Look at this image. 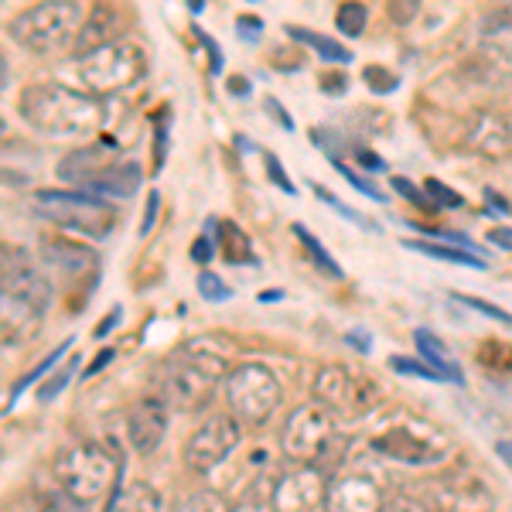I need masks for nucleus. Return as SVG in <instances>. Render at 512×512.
<instances>
[{
	"label": "nucleus",
	"mask_w": 512,
	"mask_h": 512,
	"mask_svg": "<svg viewBox=\"0 0 512 512\" xmlns=\"http://www.w3.org/2000/svg\"><path fill=\"white\" fill-rule=\"evenodd\" d=\"M383 489L362 472H345L328 485L325 512H383Z\"/></svg>",
	"instance_id": "obj_15"
},
{
	"label": "nucleus",
	"mask_w": 512,
	"mask_h": 512,
	"mask_svg": "<svg viewBox=\"0 0 512 512\" xmlns=\"http://www.w3.org/2000/svg\"><path fill=\"white\" fill-rule=\"evenodd\" d=\"M414 342H417V349L420 355H424V362L434 369L441 379H448V383H465V373L458 369V362L451 359V352L444 349V342L437 338L434 332H427V328H417L414 332Z\"/></svg>",
	"instance_id": "obj_23"
},
{
	"label": "nucleus",
	"mask_w": 512,
	"mask_h": 512,
	"mask_svg": "<svg viewBox=\"0 0 512 512\" xmlns=\"http://www.w3.org/2000/svg\"><path fill=\"white\" fill-rule=\"evenodd\" d=\"M315 393H318V403H325L338 420L366 417L379 403V386L369 376H362L359 369H349V366L321 369L315 379Z\"/></svg>",
	"instance_id": "obj_10"
},
{
	"label": "nucleus",
	"mask_w": 512,
	"mask_h": 512,
	"mask_svg": "<svg viewBox=\"0 0 512 512\" xmlns=\"http://www.w3.org/2000/svg\"><path fill=\"white\" fill-rule=\"evenodd\" d=\"M366 82H369V89H376V93H393V89L400 86V79H396L393 72H386L383 65H369Z\"/></svg>",
	"instance_id": "obj_37"
},
{
	"label": "nucleus",
	"mask_w": 512,
	"mask_h": 512,
	"mask_svg": "<svg viewBox=\"0 0 512 512\" xmlns=\"http://www.w3.org/2000/svg\"><path fill=\"white\" fill-rule=\"evenodd\" d=\"M390 366L396 369V373L403 376H417V379H441L434 373L427 362H417V359H403V355H390Z\"/></svg>",
	"instance_id": "obj_34"
},
{
	"label": "nucleus",
	"mask_w": 512,
	"mask_h": 512,
	"mask_svg": "<svg viewBox=\"0 0 512 512\" xmlns=\"http://www.w3.org/2000/svg\"><path fill=\"white\" fill-rule=\"evenodd\" d=\"M328 482L315 465H297L274 482L270 506L274 512H318L325 506Z\"/></svg>",
	"instance_id": "obj_13"
},
{
	"label": "nucleus",
	"mask_w": 512,
	"mask_h": 512,
	"mask_svg": "<svg viewBox=\"0 0 512 512\" xmlns=\"http://www.w3.org/2000/svg\"><path fill=\"white\" fill-rule=\"evenodd\" d=\"M7 137V127H4V120H0V140H4Z\"/></svg>",
	"instance_id": "obj_49"
},
{
	"label": "nucleus",
	"mask_w": 512,
	"mask_h": 512,
	"mask_svg": "<svg viewBox=\"0 0 512 512\" xmlns=\"http://www.w3.org/2000/svg\"><path fill=\"white\" fill-rule=\"evenodd\" d=\"M158 209H161V195H158V192H151V198H147V216H144V229H140V233H151V222H154V216H158Z\"/></svg>",
	"instance_id": "obj_41"
},
{
	"label": "nucleus",
	"mask_w": 512,
	"mask_h": 512,
	"mask_svg": "<svg viewBox=\"0 0 512 512\" xmlns=\"http://www.w3.org/2000/svg\"><path fill=\"white\" fill-rule=\"evenodd\" d=\"M454 301L468 304V308L482 311L485 318H492V321H499V325L512 328V315H509V311H502L499 304H492V301H482V297H472V294H454Z\"/></svg>",
	"instance_id": "obj_32"
},
{
	"label": "nucleus",
	"mask_w": 512,
	"mask_h": 512,
	"mask_svg": "<svg viewBox=\"0 0 512 512\" xmlns=\"http://www.w3.org/2000/svg\"><path fill=\"white\" fill-rule=\"evenodd\" d=\"M383 512H431L424 506V502H417V499H410V495H396V499H390L383 506Z\"/></svg>",
	"instance_id": "obj_38"
},
{
	"label": "nucleus",
	"mask_w": 512,
	"mask_h": 512,
	"mask_svg": "<svg viewBox=\"0 0 512 512\" xmlns=\"http://www.w3.org/2000/svg\"><path fill=\"white\" fill-rule=\"evenodd\" d=\"M267 171H270V181L280 188V192H287V195H294V185L287 181V175H284V168H280V161L274 158V154H267Z\"/></svg>",
	"instance_id": "obj_39"
},
{
	"label": "nucleus",
	"mask_w": 512,
	"mask_h": 512,
	"mask_svg": "<svg viewBox=\"0 0 512 512\" xmlns=\"http://www.w3.org/2000/svg\"><path fill=\"white\" fill-rule=\"evenodd\" d=\"M192 256H195L198 263L209 260V256H212V243H209V236H202V239H198V243L192 246Z\"/></svg>",
	"instance_id": "obj_44"
},
{
	"label": "nucleus",
	"mask_w": 512,
	"mask_h": 512,
	"mask_svg": "<svg viewBox=\"0 0 512 512\" xmlns=\"http://www.w3.org/2000/svg\"><path fill=\"white\" fill-rule=\"evenodd\" d=\"M468 151L482 154V158H506L512 151V130L506 120L492 117V113H485V117H475L472 127H468Z\"/></svg>",
	"instance_id": "obj_19"
},
{
	"label": "nucleus",
	"mask_w": 512,
	"mask_h": 512,
	"mask_svg": "<svg viewBox=\"0 0 512 512\" xmlns=\"http://www.w3.org/2000/svg\"><path fill=\"white\" fill-rule=\"evenodd\" d=\"M243 441V424L233 414H212L185 444V465L192 472H212L229 458Z\"/></svg>",
	"instance_id": "obj_12"
},
{
	"label": "nucleus",
	"mask_w": 512,
	"mask_h": 512,
	"mask_svg": "<svg viewBox=\"0 0 512 512\" xmlns=\"http://www.w3.org/2000/svg\"><path fill=\"white\" fill-rule=\"evenodd\" d=\"M424 192H427V198H431V205H441V209H461V205H465V198L454 192V188L444 185V181H437V178L427 181Z\"/></svg>",
	"instance_id": "obj_31"
},
{
	"label": "nucleus",
	"mask_w": 512,
	"mask_h": 512,
	"mask_svg": "<svg viewBox=\"0 0 512 512\" xmlns=\"http://www.w3.org/2000/svg\"><path fill=\"white\" fill-rule=\"evenodd\" d=\"M82 21H86V14H82L79 0H45V4L21 11L18 18L7 24V31H11V38L18 41L24 52L52 59V55L76 48Z\"/></svg>",
	"instance_id": "obj_2"
},
{
	"label": "nucleus",
	"mask_w": 512,
	"mask_h": 512,
	"mask_svg": "<svg viewBox=\"0 0 512 512\" xmlns=\"http://www.w3.org/2000/svg\"><path fill=\"white\" fill-rule=\"evenodd\" d=\"M424 506L431 512H492L495 495L478 475H451L427 489Z\"/></svg>",
	"instance_id": "obj_14"
},
{
	"label": "nucleus",
	"mask_w": 512,
	"mask_h": 512,
	"mask_svg": "<svg viewBox=\"0 0 512 512\" xmlns=\"http://www.w3.org/2000/svg\"><path fill=\"white\" fill-rule=\"evenodd\" d=\"M366 21H369V11L359 4V0L342 4V7H338V14H335V24H338V31H342L345 38H359L362 31H366Z\"/></svg>",
	"instance_id": "obj_30"
},
{
	"label": "nucleus",
	"mask_w": 512,
	"mask_h": 512,
	"mask_svg": "<svg viewBox=\"0 0 512 512\" xmlns=\"http://www.w3.org/2000/svg\"><path fill=\"white\" fill-rule=\"evenodd\" d=\"M338 434V417L325 403H304L297 407L291 417L284 420V431H280V448L294 465H315L321 454L335 444Z\"/></svg>",
	"instance_id": "obj_9"
},
{
	"label": "nucleus",
	"mask_w": 512,
	"mask_h": 512,
	"mask_svg": "<svg viewBox=\"0 0 512 512\" xmlns=\"http://www.w3.org/2000/svg\"><path fill=\"white\" fill-rule=\"evenodd\" d=\"M117 31H120V18L113 7H93L89 11V18L82 21V31L76 38V55H86L93 52L99 45H110V41H117Z\"/></svg>",
	"instance_id": "obj_22"
},
{
	"label": "nucleus",
	"mask_w": 512,
	"mask_h": 512,
	"mask_svg": "<svg viewBox=\"0 0 512 512\" xmlns=\"http://www.w3.org/2000/svg\"><path fill=\"white\" fill-rule=\"evenodd\" d=\"M420 4H424V0H386V14H390L393 24H410L417 18Z\"/></svg>",
	"instance_id": "obj_35"
},
{
	"label": "nucleus",
	"mask_w": 512,
	"mask_h": 512,
	"mask_svg": "<svg viewBox=\"0 0 512 512\" xmlns=\"http://www.w3.org/2000/svg\"><path fill=\"white\" fill-rule=\"evenodd\" d=\"M76 76L93 96H113L147 76V55L130 38H117L86 55H76Z\"/></svg>",
	"instance_id": "obj_5"
},
{
	"label": "nucleus",
	"mask_w": 512,
	"mask_h": 512,
	"mask_svg": "<svg viewBox=\"0 0 512 512\" xmlns=\"http://www.w3.org/2000/svg\"><path fill=\"white\" fill-rule=\"evenodd\" d=\"M393 188H396V192H400V195H407V198H410V202H414V205H420V209H427V205H431V202H427L424 195L417 192L414 185H410V181H403V178H393Z\"/></svg>",
	"instance_id": "obj_40"
},
{
	"label": "nucleus",
	"mask_w": 512,
	"mask_h": 512,
	"mask_svg": "<svg viewBox=\"0 0 512 512\" xmlns=\"http://www.w3.org/2000/svg\"><path fill=\"white\" fill-rule=\"evenodd\" d=\"M41 263L52 267L62 280H93L99 260L89 246L62 236H41Z\"/></svg>",
	"instance_id": "obj_17"
},
{
	"label": "nucleus",
	"mask_w": 512,
	"mask_h": 512,
	"mask_svg": "<svg viewBox=\"0 0 512 512\" xmlns=\"http://www.w3.org/2000/svg\"><path fill=\"white\" fill-rule=\"evenodd\" d=\"M321 89H328V96L345 93V79L342 76H321Z\"/></svg>",
	"instance_id": "obj_43"
},
{
	"label": "nucleus",
	"mask_w": 512,
	"mask_h": 512,
	"mask_svg": "<svg viewBox=\"0 0 512 512\" xmlns=\"http://www.w3.org/2000/svg\"><path fill=\"white\" fill-rule=\"evenodd\" d=\"M117 161V147H103V144H93V147H76L72 154H65L59 161V178L69 181V185H82L86 178H93L96 171L110 168Z\"/></svg>",
	"instance_id": "obj_21"
},
{
	"label": "nucleus",
	"mask_w": 512,
	"mask_h": 512,
	"mask_svg": "<svg viewBox=\"0 0 512 512\" xmlns=\"http://www.w3.org/2000/svg\"><path fill=\"white\" fill-rule=\"evenodd\" d=\"M280 390L277 376L270 373L263 362H239L236 369H229L226 376V403L229 414L246 427H263L280 407Z\"/></svg>",
	"instance_id": "obj_7"
},
{
	"label": "nucleus",
	"mask_w": 512,
	"mask_h": 512,
	"mask_svg": "<svg viewBox=\"0 0 512 512\" xmlns=\"http://www.w3.org/2000/svg\"><path fill=\"white\" fill-rule=\"evenodd\" d=\"M41 332V311L18 297L0 294V349H18L35 342Z\"/></svg>",
	"instance_id": "obj_18"
},
{
	"label": "nucleus",
	"mask_w": 512,
	"mask_h": 512,
	"mask_svg": "<svg viewBox=\"0 0 512 512\" xmlns=\"http://www.w3.org/2000/svg\"><path fill=\"white\" fill-rule=\"evenodd\" d=\"M198 294H202L205 301H229V297H233V291H229V287L222 284L216 274H202V277H198Z\"/></svg>",
	"instance_id": "obj_36"
},
{
	"label": "nucleus",
	"mask_w": 512,
	"mask_h": 512,
	"mask_svg": "<svg viewBox=\"0 0 512 512\" xmlns=\"http://www.w3.org/2000/svg\"><path fill=\"white\" fill-rule=\"evenodd\" d=\"M495 451H499V458L512 468V444L509 441H499V444H495Z\"/></svg>",
	"instance_id": "obj_45"
},
{
	"label": "nucleus",
	"mask_w": 512,
	"mask_h": 512,
	"mask_svg": "<svg viewBox=\"0 0 512 512\" xmlns=\"http://www.w3.org/2000/svg\"><path fill=\"white\" fill-rule=\"evenodd\" d=\"M219 236H222V256H226L229 263H256L250 239L239 233L236 226H229L226 222V226L219 229Z\"/></svg>",
	"instance_id": "obj_29"
},
{
	"label": "nucleus",
	"mask_w": 512,
	"mask_h": 512,
	"mask_svg": "<svg viewBox=\"0 0 512 512\" xmlns=\"http://www.w3.org/2000/svg\"><path fill=\"white\" fill-rule=\"evenodd\" d=\"M140 188V168L127 161H113L110 168L96 171L79 185V192L99 195V198H130Z\"/></svg>",
	"instance_id": "obj_20"
},
{
	"label": "nucleus",
	"mask_w": 512,
	"mask_h": 512,
	"mask_svg": "<svg viewBox=\"0 0 512 512\" xmlns=\"http://www.w3.org/2000/svg\"><path fill=\"white\" fill-rule=\"evenodd\" d=\"M55 482L62 485V492L69 495L79 506L99 502L110 495V489L117 485L120 465L110 454V448L103 444H69L55 454Z\"/></svg>",
	"instance_id": "obj_4"
},
{
	"label": "nucleus",
	"mask_w": 512,
	"mask_h": 512,
	"mask_svg": "<svg viewBox=\"0 0 512 512\" xmlns=\"http://www.w3.org/2000/svg\"><path fill=\"white\" fill-rule=\"evenodd\" d=\"M226 359L212 355L209 349H185L168 362L161 383V400L181 414H198L212 403L219 383H226Z\"/></svg>",
	"instance_id": "obj_3"
},
{
	"label": "nucleus",
	"mask_w": 512,
	"mask_h": 512,
	"mask_svg": "<svg viewBox=\"0 0 512 512\" xmlns=\"http://www.w3.org/2000/svg\"><path fill=\"white\" fill-rule=\"evenodd\" d=\"M178 512H236V506L226 495H219L212 489H198L178 502Z\"/></svg>",
	"instance_id": "obj_28"
},
{
	"label": "nucleus",
	"mask_w": 512,
	"mask_h": 512,
	"mask_svg": "<svg viewBox=\"0 0 512 512\" xmlns=\"http://www.w3.org/2000/svg\"><path fill=\"white\" fill-rule=\"evenodd\" d=\"M489 239L495 246H502V250H512V229L509 226H502V229H492Z\"/></svg>",
	"instance_id": "obj_42"
},
{
	"label": "nucleus",
	"mask_w": 512,
	"mask_h": 512,
	"mask_svg": "<svg viewBox=\"0 0 512 512\" xmlns=\"http://www.w3.org/2000/svg\"><path fill=\"white\" fill-rule=\"evenodd\" d=\"M31 205L41 219L55 222L62 229H72V233L103 239L113 233L117 226V209L110 202H103L99 195L89 192H62V188H41V192L31 195Z\"/></svg>",
	"instance_id": "obj_6"
},
{
	"label": "nucleus",
	"mask_w": 512,
	"mask_h": 512,
	"mask_svg": "<svg viewBox=\"0 0 512 512\" xmlns=\"http://www.w3.org/2000/svg\"><path fill=\"white\" fill-rule=\"evenodd\" d=\"M287 35H291L294 41H301V45L315 48V52L321 55L325 62H349L352 52L345 45H338V41L318 35V31H308V28H287Z\"/></svg>",
	"instance_id": "obj_26"
},
{
	"label": "nucleus",
	"mask_w": 512,
	"mask_h": 512,
	"mask_svg": "<svg viewBox=\"0 0 512 512\" xmlns=\"http://www.w3.org/2000/svg\"><path fill=\"white\" fill-rule=\"evenodd\" d=\"M7 86V59H4V52H0V89Z\"/></svg>",
	"instance_id": "obj_48"
},
{
	"label": "nucleus",
	"mask_w": 512,
	"mask_h": 512,
	"mask_svg": "<svg viewBox=\"0 0 512 512\" xmlns=\"http://www.w3.org/2000/svg\"><path fill=\"white\" fill-rule=\"evenodd\" d=\"M0 294L18 297L31 308L45 311L52 304V280L41 270V263L24 246L0 239Z\"/></svg>",
	"instance_id": "obj_11"
},
{
	"label": "nucleus",
	"mask_w": 512,
	"mask_h": 512,
	"mask_svg": "<svg viewBox=\"0 0 512 512\" xmlns=\"http://www.w3.org/2000/svg\"><path fill=\"white\" fill-rule=\"evenodd\" d=\"M482 31L485 35H502V31H512V0L502 7H495V11H489V18L482 21Z\"/></svg>",
	"instance_id": "obj_33"
},
{
	"label": "nucleus",
	"mask_w": 512,
	"mask_h": 512,
	"mask_svg": "<svg viewBox=\"0 0 512 512\" xmlns=\"http://www.w3.org/2000/svg\"><path fill=\"white\" fill-rule=\"evenodd\" d=\"M294 236L301 239V246H304V250H308L311 263H315V267L321 270V274H328V277H335V280L342 277V267H338V263L332 260V256H328L325 246H321L318 239L308 233V226H301V222H297V226H294Z\"/></svg>",
	"instance_id": "obj_27"
},
{
	"label": "nucleus",
	"mask_w": 512,
	"mask_h": 512,
	"mask_svg": "<svg viewBox=\"0 0 512 512\" xmlns=\"http://www.w3.org/2000/svg\"><path fill=\"white\" fill-rule=\"evenodd\" d=\"M18 113L31 130L55 140L89 137L103 127L106 110L103 99L93 93H76L69 86L38 82L18 96Z\"/></svg>",
	"instance_id": "obj_1"
},
{
	"label": "nucleus",
	"mask_w": 512,
	"mask_h": 512,
	"mask_svg": "<svg viewBox=\"0 0 512 512\" xmlns=\"http://www.w3.org/2000/svg\"><path fill=\"white\" fill-rule=\"evenodd\" d=\"M229 86L236 89V96H246V89H250V82H246V79H233V82H229Z\"/></svg>",
	"instance_id": "obj_47"
},
{
	"label": "nucleus",
	"mask_w": 512,
	"mask_h": 512,
	"mask_svg": "<svg viewBox=\"0 0 512 512\" xmlns=\"http://www.w3.org/2000/svg\"><path fill=\"white\" fill-rule=\"evenodd\" d=\"M106 512H161V492L147 482H127L113 492Z\"/></svg>",
	"instance_id": "obj_24"
},
{
	"label": "nucleus",
	"mask_w": 512,
	"mask_h": 512,
	"mask_svg": "<svg viewBox=\"0 0 512 512\" xmlns=\"http://www.w3.org/2000/svg\"><path fill=\"white\" fill-rule=\"evenodd\" d=\"M164 434H168V403L161 396H144L130 407L127 417V437H130V448L137 454H154L161 448Z\"/></svg>",
	"instance_id": "obj_16"
},
{
	"label": "nucleus",
	"mask_w": 512,
	"mask_h": 512,
	"mask_svg": "<svg viewBox=\"0 0 512 512\" xmlns=\"http://www.w3.org/2000/svg\"><path fill=\"white\" fill-rule=\"evenodd\" d=\"M373 451L383 454V458L396 461V465H437L451 454V441L444 437L437 427L424 424V420L403 417L396 424L383 427L379 434H373Z\"/></svg>",
	"instance_id": "obj_8"
},
{
	"label": "nucleus",
	"mask_w": 512,
	"mask_h": 512,
	"mask_svg": "<svg viewBox=\"0 0 512 512\" xmlns=\"http://www.w3.org/2000/svg\"><path fill=\"white\" fill-rule=\"evenodd\" d=\"M362 338H366L362 332H349V342L355 345V349H359V352H369V342H362Z\"/></svg>",
	"instance_id": "obj_46"
},
{
	"label": "nucleus",
	"mask_w": 512,
	"mask_h": 512,
	"mask_svg": "<svg viewBox=\"0 0 512 512\" xmlns=\"http://www.w3.org/2000/svg\"><path fill=\"white\" fill-rule=\"evenodd\" d=\"M407 250H417L424 256H434V260H444V263H458V267H472V270H482L485 260H478L472 250L465 246H444V243H431V239H407Z\"/></svg>",
	"instance_id": "obj_25"
}]
</instances>
